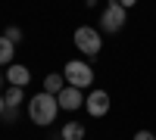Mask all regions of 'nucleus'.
<instances>
[{
    "instance_id": "6",
    "label": "nucleus",
    "mask_w": 156,
    "mask_h": 140,
    "mask_svg": "<svg viewBox=\"0 0 156 140\" xmlns=\"http://www.w3.org/2000/svg\"><path fill=\"white\" fill-rule=\"evenodd\" d=\"M56 103H59V109H66V112L81 109V106H84V94H81V87L66 84V87H62V90L56 94Z\"/></svg>"
},
{
    "instance_id": "10",
    "label": "nucleus",
    "mask_w": 156,
    "mask_h": 140,
    "mask_svg": "<svg viewBox=\"0 0 156 140\" xmlns=\"http://www.w3.org/2000/svg\"><path fill=\"white\" fill-rule=\"evenodd\" d=\"M62 87H66V78H62L59 72H53V75H47V78H44V90H47V94H59Z\"/></svg>"
},
{
    "instance_id": "7",
    "label": "nucleus",
    "mask_w": 156,
    "mask_h": 140,
    "mask_svg": "<svg viewBox=\"0 0 156 140\" xmlns=\"http://www.w3.org/2000/svg\"><path fill=\"white\" fill-rule=\"evenodd\" d=\"M6 81L12 84V87H25L31 81V72L25 69V66H19V62H12V66L6 69Z\"/></svg>"
},
{
    "instance_id": "2",
    "label": "nucleus",
    "mask_w": 156,
    "mask_h": 140,
    "mask_svg": "<svg viewBox=\"0 0 156 140\" xmlns=\"http://www.w3.org/2000/svg\"><path fill=\"white\" fill-rule=\"evenodd\" d=\"M62 78H66V84L87 90V87L94 84V69H90L84 59H69L66 66H62Z\"/></svg>"
},
{
    "instance_id": "11",
    "label": "nucleus",
    "mask_w": 156,
    "mask_h": 140,
    "mask_svg": "<svg viewBox=\"0 0 156 140\" xmlns=\"http://www.w3.org/2000/svg\"><path fill=\"white\" fill-rule=\"evenodd\" d=\"M12 53H16V44L0 37V66H12Z\"/></svg>"
},
{
    "instance_id": "8",
    "label": "nucleus",
    "mask_w": 156,
    "mask_h": 140,
    "mask_svg": "<svg viewBox=\"0 0 156 140\" xmlns=\"http://www.w3.org/2000/svg\"><path fill=\"white\" fill-rule=\"evenodd\" d=\"M62 140H84V125L81 121H66L62 125V131H59Z\"/></svg>"
},
{
    "instance_id": "14",
    "label": "nucleus",
    "mask_w": 156,
    "mask_h": 140,
    "mask_svg": "<svg viewBox=\"0 0 156 140\" xmlns=\"http://www.w3.org/2000/svg\"><path fill=\"white\" fill-rule=\"evenodd\" d=\"M16 115H19V109H6V112H3L6 121H16Z\"/></svg>"
},
{
    "instance_id": "3",
    "label": "nucleus",
    "mask_w": 156,
    "mask_h": 140,
    "mask_svg": "<svg viewBox=\"0 0 156 140\" xmlns=\"http://www.w3.org/2000/svg\"><path fill=\"white\" fill-rule=\"evenodd\" d=\"M125 16H128V9L119 3V0H109V3L103 6L100 28L106 31V34H115V31H122V28H125Z\"/></svg>"
},
{
    "instance_id": "12",
    "label": "nucleus",
    "mask_w": 156,
    "mask_h": 140,
    "mask_svg": "<svg viewBox=\"0 0 156 140\" xmlns=\"http://www.w3.org/2000/svg\"><path fill=\"white\" fill-rule=\"evenodd\" d=\"M3 37H6V41H12V44H19V41H22V28H16V25H9V28L3 31Z\"/></svg>"
},
{
    "instance_id": "17",
    "label": "nucleus",
    "mask_w": 156,
    "mask_h": 140,
    "mask_svg": "<svg viewBox=\"0 0 156 140\" xmlns=\"http://www.w3.org/2000/svg\"><path fill=\"white\" fill-rule=\"evenodd\" d=\"M0 84H3V72H0Z\"/></svg>"
},
{
    "instance_id": "4",
    "label": "nucleus",
    "mask_w": 156,
    "mask_h": 140,
    "mask_svg": "<svg viewBox=\"0 0 156 140\" xmlns=\"http://www.w3.org/2000/svg\"><path fill=\"white\" fill-rule=\"evenodd\" d=\"M72 41H75V47L81 50L84 56H97V53H100V47H103L100 31H97V28H90V25H81V28H75Z\"/></svg>"
},
{
    "instance_id": "13",
    "label": "nucleus",
    "mask_w": 156,
    "mask_h": 140,
    "mask_svg": "<svg viewBox=\"0 0 156 140\" xmlns=\"http://www.w3.org/2000/svg\"><path fill=\"white\" fill-rule=\"evenodd\" d=\"M134 140H156V134H153V131H137Z\"/></svg>"
},
{
    "instance_id": "16",
    "label": "nucleus",
    "mask_w": 156,
    "mask_h": 140,
    "mask_svg": "<svg viewBox=\"0 0 156 140\" xmlns=\"http://www.w3.org/2000/svg\"><path fill=\"white\" fill-rule=\"evenodd\" d=\"M3 112H6V100L0 97V118H3Z\"/></svg>"
},
{
    "instance_id": "9",
    "label": "nucleus",
    "mask_w": 156,
    "mask_h": 140,
    "mask_svg": "<svg viewBox=\"0 0 156 140\" xmlns=\"http://www.w3.org/2000/svg\"><path fill=\"white\" fill-rule=\"evenodd\" d=\"M3 100H6V109H19V106H22V100H25V90L9 84V90L3 94Z\"/></svg>"
},
{
    "instance_id": "15",
    "label": "nucleus",
    "mask_w": 156,
    "mask_h": 140,
    "mask_svg": "<svg viewBox=\"0 0 156 140\" xmlns=\"http://www.w3.org/2000/svg\"><path fill=\"white\" fill-rule=\"evenodd\" d=\"M119 3H122V6H125V9H131V6H134V3H137V0H119Z\"/></svg>"
},
{
    "instance_id": "1",
    "label": "nucleus",
    "mask_w": 156,
    "mask_h": 140,
    "mask_svg": "<svg viewBox=\"0 0 156 140\" xmlns=\"http://www.w3.org/2000/svg\"><path fill=\"white\" fill-rule=\"evenodd\" d=\"M56 112H59V103H56V94H34L28 100V118L34 125H41V128H47V125L56 121Z\"/></svg>"
},
{
    "instance_id": "5",
    "label": "nucleus",
    "mask_w": 156,
    "mask_h": 140,
    "mask_svg": "<svg viewBox=\"0 0 156 140\" xmlns=\"http://www.w3.org/2000/svg\"><path fill=\"white\" fill-rule=\"evenodd\" d=\"M109 94L106 90H90L87 97H84V109H87V115H94V118H103L109 112Z\"/></svg>"
}]
</instances>
